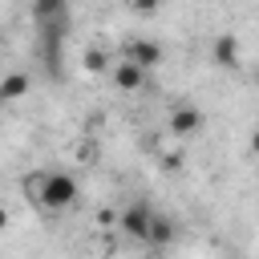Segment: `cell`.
I'll list each match as a JSON object with an SVG mask.
<instances>
[{
  "instance_id": "9c48e42d",
  "label": "cell",
  "mask_w": 259,
  "mask_h": 259,
  "mask_svg": "<svg viewBox=\"0 0 259 259\" xmlns=\"http://www.w3.org/2000/svg\"><path fill=\"white\" fill-rule=\"evenodd\" d=\"M81 65H85V73H109L113 65H109V53L105 49H85V57H81Z\"/></svg>"
},
{
  "instance_id": "3957f363",
  "label": "cell",
  "mask_w": 259,
  "mask_h": 259,
  "mask_svg": "<svg viewBox=\"0 0 259 259\" xmlns=\"http://www.w3.org/2000/svg\"><path fill=\"white\" fill-rule=\"evenodd\" d=\"M162 57H166V53H162V45H158V40H146V36L125 40V61H134V65H138V69H146V73H150V69H158V65H162Z\"/></svg>"
},
{
  "instance_id": "5bb4252c",
  "label": "cell",
  "mask_w": 259,
  "mask_h": 259,
  "mask_svg": "<svg viewBox=\"0 0 259 259\" xmlns=\"http://www.w3.org/2000/svg\"><path fill=\"white\" fill-rule=\"evenodd\" d=\"M4 227H8V210L0 206V231H4Z\"/></svg>"
},
{
  "instance_id": "5b68a950",
  "label": "cell",
  "mask_w": 259,
  "mask_h": 259,
  "mask_svg": "<svg viewBox=\"0 0 259 259\" xmlns=\"http://www.w3.org/2000/svg\"><path fill=\"white\" fill-rule=\"evenodd\" d=\"M28 73H8V77H0V105H12V101H20V97H28Z\"/></svg>"
},
{
  "instance_id": "7a4b0ae2",
  "label": "cell",
  "mask_w": 259,
  "mask_h": 259,
  "mask_svg": "<svg viewBox=\"0 0 259 259\" xmlns=\"http://www.w3.org/2000/svg\"><path fill=\"white\" fill-rule=\"evenodd\" d=\"M202 125H206V117H202L198 105H174V113L166 121V130L174 138H194V134H202Z\"/></svg>"
},
{
  "instance_id": "277c9868",
  "label": "cell",
  "mask_w": 259,
  "mask_h": 259,
  "mask_svg": "<svg viewBox=\"0 0 259 259\" xmlns=\"http://www.w3.org/2000/svg\"><path fill=\"white\" fill-rule=\"evenodd\" d=\"M210 57L219 69H239V36L235 32H219L210 45Z\"/></svg>"
},
{
  "instance_id": "52a82bcc",
  "label": "cell",
  "mask_w": 259,
  "mask_h": 259,
  "mask_svg": "<svg viewBox=\"0 0 259 259\" xmlns=\"http://www.w3.org/2000/svg\"><path fill=\"white\" fill-rule=\"evenodd\" d=\"M121 231L125 235H134V239H146V231H150V210L146 206H130V210H121Z\"/></svg>"
},
{
  "instance_id": "8fae6325",
  "label": "cell",
  "mask_w": 259,
  "mask_h": 259,
  "mask_svg": "<svg viewBox=\"0 0 259 259\" xmlns=\"http://www.w3.org/2000/svg\"><path fill=\"white\" fill-rule=\"evenodd\" d=\"M162 4H166V0H130V8H134L138 16H154V12H162Z\"/></svg>"
},
{
  "instance_id": "ba28073f",
  "label": "cell",
  "mask_w": 259,
  "mask_h": 259,
  "mask_svg": "<svg viewBox=\"0 0 259 259\" xmlns=\"http://www.w3.org/2000/svg\"><path fill=\"white\" fill-rule=\"evenodd\" d=\"M146 243H154V247H166V243H174V223L166 219V214H150V231H146Z\"/></svg>"
},
{
  "instance_id": "4fadbf2b",
  "label": "cell",
  "mask_w": 259,
  "mask_h": 259,
  "mask_svg": "<svg viewBox=\"0 0 259 259\" xmlns=\"http://www.w3.org/2000/svg\"><path fill=\"white\" fill-rule=\"evenodd\" d=\"M251 154H259V130L251 134Z\"/></svg>"
},
{
  "instance_id": "9a60e30c",
  "label": "cell",
  "mask_w": 259,
  "mask_h": 259,
  "mask_svg": "<svg viewBox=\"0 0 259 259\" xmlns=\"http://www.w3.org/2000/svg\"><path fill=\"white\" fill-rule=\"evenodd\" d=\"M255 89H259V65H255Z\"/></svg>"
},
{
  "instance_id": "7c38bea8",
  "label": "cell",
  "mask_w": 259,
  "mask_h": 259,
  "mask_svg": "<svg viewBox=\"0 0 259 259\" xmlns=\"http://www.w3.org/2000/svg\"><path fill=\"white\" fill-rule=\"evenodd\" d=\"M162 166H166V170H178V166H182V154H166Z\"/></svg>"
},
{
  "instance_id": "30bf717a",
  "label": "cell",
  "mask_w": 259,
  "mask_h": 259,
  "mask_svg": "<svg viewBox=\"0 0 259 259\" xmlns=\"http://www.w3.org/2000/svg\"><path fill=\"white\" fill-rule=\"evenodd\" d=\"M65 4H69V0H32V12H36V20H53V16H69V12H65Z\"/></svg>"
},
{
  "instance_id": "6da1fadb",
  "label": "cell",
  "mask_w": 259,
  "mask_h": 259,
  "mask_svg": "<svg viewBox=\"0 0 259 259\" xmlns=\"http://www.w3.org/2000/svg\"><path fill=\"white\" fill-rule=\"evenodd\" d=\"M36 198H40L49 210H65V206H73V202H77V178H73V174H65V170H53V174H45V178H40Z\"/></svg>"
},
{
  "instance_id": "8992f818",
  "label": "cell",
  "mask_w": 259,
  "mask_h": 259,
  "mask_svg": "<svg viewBox=\"0 0 259 259\" xmlns=\"http://www.w3.org/2000/svg\"><path fill=\"white\" fill-rule=\"evenodd\" d=\"M142 81H146V69H138L134 61H121V65H113V85H117V89L134 93V89H142Z\"/></svg>"
}]
</instances>
